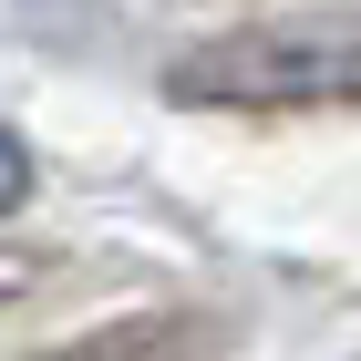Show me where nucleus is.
Here are the masks:
<instances>
[{"label":"nucleus","instance_id":"nucleus-1","mask_svg":"<svg viewBox=\"0 0 361 361\" xmlns=\"http://www.w3.org/2000/svg\"><path fill=\"white\" fill-rule=\"evenodd\" d=\"M155 83L186 114H341L361 104V11L238 21L217 42H186Z\"/></svg>","mask_w":361,"mask_h":361},{"label":"nucleus","instance_id":"nucleus-2","mask_svg":"<svg viewBox=\"0 0 361 361\" xmlns=\"http://www.w3.org/2000/svg\"><path fill=\"white\" fill-rule=\"evenodd\" d=\"M186 341H207V320H186V310H155V320H114V331L73 341V351H42V361H155V351H186Z\"/></svg>","mask_w":361,"mask_h":361},{"label":"nucleus","instance_id":"nucleus-3","mask_svg":"<svg viewBox=\"0 0 361 361\" xmlns=\"http://www.w3.org/2000/svg\"><path fill=\"white\" fill-rule=\"evenodd\" d=\"M21 196H31V145L0 124V217H21Z\"/></svg>","mask_w":361,"mask_h":361},{"label":"nucleus","instance_id":"nucleus-4","mask_svg":"<svg viewBox=\"0 0 361 361\" xmlns=\"http://www.w3.org/2000/svg\"><path fill=\"white\" fill-rule=\"evenodd\" d=\"M42 279H52V258H42V248H0V310L21 300V289H42Z\"/></svg>","mask_w":361,"mask_h":361}]
</instances>
